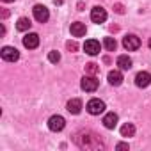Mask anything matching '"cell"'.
<instances>
[{"label": "cell", "instance_id": "3957f363", "mask_svg": "<svg viewBox=\"0 0 151 151\" xmlns=\"http://www.w3.org/2000/svg\"><path fill=\"white\" fill-rule=\"evenodd\" d=\"M32 13H34V18H36V22H39V23H45V22H48V18H50V13H48V9H46L45 6H41V4L34 6Z\"/></svg>", "mask_w": 151, "mask_h": 151}, {"label": "cell", "instance_id": "4fadbf2b", "mask_svg": "<svg viewBox=\"0 0 151 151\" xmlns=\"http://www.w3.org/2000/svg\"><path fill=\"white\" fill-rule=\"evenodd\" d=\"M117 114H114V112H109L105 117H103V124H105V128H109V130H114L116 126H117Z\"/></svg>", "mask_w": 151, "mask_h": 151}, {"label": "cell", "instance_id": "603a6c76", "mask_svg": "<svg viewBox=\"0 0 151 151\" xmlns=\"http://www.w3.org/2000/svg\"><path fill=\"white\" fill-rule=\"evenodd\" d=\"M2 2H14V0H2Z\"/></svg>", "mask_w": 151, "mask_h": 151}, {"label": "cell", "instance_id": "ffe728a7", "mask_svg": "<svg viewBox=\"0 0 151 151\" xmlns=\"http://www.w3.org/2000/svg\"><path fill=\"white\" fill-rule=\"evenodd\" d=\"M86 71H87L89 75H94V73H98V66H96L94 62H89V64L86 66Z\"/></svg>", "mask_w": 151, "mask_h": 151}, {"label": "cell", "instance_id": "ac0fdd59", "mask_svg": "<svg viewBox=\"0 0 151 151\" xmlns=\"http://www.w3.org/2000/svg\"><path fill=\"white\" fill-rule=\"evenodd\" d=\"M103 46H105V50L114 52V50H116V46H117V43H116V39H114V37H105V39H103Z\"/></svg>", "mask_w": 151, "mask_h": 151}, {"label": "cell", "instance_id": "8992f818", "mask_svg": "<svg viewBox=\"0 0 151 151\" xmlns=\"http://www.w3.org/2000/svg\"><path fill=\"white\" fill-rule=\"evenodd\" d=\"M151 84V75L147 73V71H139L137 75H135V86L137 87H147Z\"/></svg>", "mask_w": 151, "mask_h": 151}, {"label": "cell", "instance_id": "9a60e30c", "mask_svg": "<svg viewBox=\"0 0 151 151\" xmlns=\"http://www.w3.org/2000/svg\"><path fill=\"white\" fill-rule=\"evenodd\" d=\"M117 66H119L121 71H128L132 68V59L128 55H119L117 57Z\"/></svg>", "mask_w": 151, "mask_h": 151}, {"label": "cell", "instance_id": "52a82bcc", "mask_svg": "<svg viewBox=\"0 0 151 151\" xmlns=\"http://www.w3.org/2000/svg\"><path fill=\"white\" fill-rule=\"evenodd\" d=\"M91 20H93L94 23H103V22L107 20V11H105L103 7H100V6L93 7V9H91Z\"/></svg>", "mask_w": 151, "mask_h": 151}, {"label": "cell", "instance_id": "8fae6325", "mask_svg": "<svg viewBox=\"0 0 151 151\" xmlns=\"http://www.w3.org/2000/svg\"><path fill=\"white\" fill-rule=\"evenodd\" d=\"M66 109H68L69 114H80V110H82V101H80L78 98H73V100L68 101Z\"/></svg>", "mask_w": 151, "mask_h": 151}, {"label": "cell", "instance_id": "7c38bea8", "mask_svg": "<svg viewBox=\"0 0 151 151\" xmlns=\"http://www.w3.org/2000/svg\"><path fill=\"white\" fill-rule=\"evenodd\" d=\"M109 84L110 86H121L123 84V73L121 69H114L109 73Z\"/></svg>", "mask_w": 151, "mask_h": 151}, {"label": "cell", "instance_id": "7402d4cb", "mask_svg": "<svg viewBox=\"0 0 151 151\" xmlns=\"http://www.w3.org/2000/svg\"><path fill=\"white\" fill-rule=\"evenodd\" d=\"M116 149H128V144H124V142H119V144L116 146Z\"/></svg>", "mask_w": 151, "mask_h": 151}, {"label": "cell", "instance_id": "6da1fadb", "mask_svg": "<svg viewBox=\"0 0 151 151\" xmlns=\"http://www.w3.org/2000/svg\"><path fill=\"white\" fill-rule=\"evenodd\" d=\"M87 112L93 114V116H100L101 112H105V103L98 98H93L87 101Z\"/></svg>", "mask_w": 151, "mask_h": 151}, {"label": "cell", "instance_id": "277c9868", "mask_svg": "<svg viewBox=\"0 0 151 151\" xmlns=\"http://www.w3.org/2000/svg\"><path fill=\"white\" fill-rule=\"evenodd\" d=\"M123 46H124L128 52L139 50V46H140V39H139L137 36H133V34H128V36L123 37Z\"/></svg>", "mask_w": 151, "mask_h": 151}, {"label": "cell", "instance_id": "2e32d148", "mask_svg": "<svg viewBox=\"0 0 151 151\" xmlns=\"http://www.w3.org/2000/svg\"><path fill=\"white\" fill-rule=\"evenodd\" d=\"M30 25H32V23H30V20H29V18H20V20L16 22V29H18L20 32L29 30V29H30Z\"/></svg>", "mask_w": 151, "mask_h": 151}, {"label": "cell", "instance_id": "d6986e66", "mask_svg": "<svg viewBox=\"0 0 151 151\" xmlns=\"http://www.w3.org/2000/svg\"><path fill=\"white\" fill-rule=\"evenodd\" d=\"M48 60L50 62H59L60 60V53L59 52H50L48 53Z\"/></svg>", "mask_w": 151, "mask_h": 151}, {"label": "cell", "instance_id": "7a4b0ae2", "mask_svg": "<svg viewBox=\"0 0 151 151\" xmlns=\"http://www.w3.org/2000/svg\"><path fill=\"white\" fill-rule=\"evenodd\" d=\"M0 55H2V59L7 60V62H16L20 59V52L14 46H4L2 52H0Z\"/></svg>", "mask_w": 151, "mask_h": 151}, {"label": "cell", "instance_id": "cb8c5ba5", "mask_svg": "<svg viewBox=\"0 0 151 151\" xmlns=\"http://www.w3.org/2000/svg\"><path fill=\"white\" fill-rule=\"evenodd\" d=\"M149 48H151V39H149Z\"/></svg>", "mask_w": 151, "mask_h": 151}, {"label": "cell", "instance_id": "44dd1931", "mask_svg": "<svg viewBox=\"0 0 151 151\" xmlns=\"http://www.w3.org/2000/svg\"><path fill=\"white\" fill-rule=\"evenodd\" d=\"M71 52H75V50H77V43H73V41H68V45H66Z\"/></svg>", "mask_w": 151, "mask_h": 151}, {"label": "cell", "instance_id": "e0dca14e", "mask_svg": "<svg viewBox=\"0 0 151 151\" xmlns=\"http://www.w3.org/2000/svg\"><path fill=\"white\" fill-rule=\"evenodd\" d=\"M133 133H135V126L132 123H126V124L121 126V135L123 137H133Z\"/></svg>", "mask_w": 151, "mask_h": 151}, {"label": "cell", "instance_id": "ba28073f", "mask_svg": "<svg viewBox=\"0 0 151 151\" xmlns=\"http://www.w3.org/2000/svg\"><path fill=\"white\" fill-rule=\"evenodd\" d=\"M84 50H86V53H89V55H98L100 50H101V45H100V41H96V39H87V41L84 43Z\"/></svg>", "mask_w": 151, "mask_h": 151}, {"label": "cell", "instance_id": "30bf717a", "mask_svg": "<svg viewBox=\"0 0 151 151\" xmlns=\"http://www.w3.org/2000/svg\"><path fill=\"white\" fill-rule=\"evenodd\" d=\"M37 45H39V36H37V34L30 32V34H27V36L23 37V46H25V48L34 50V48H37Z\"/></svg>", "mask_w": 151, "mask_h": 151}, {"label": "cell", "instance_id": "5b68a950", "mask_svg": "<svg viewBox=\"0 0 151 151\" xmlns=\"http://www.w3.org/2000/svg\"><path fill=\"white\" fill-rule=\"evenodd\" d=\"M64 126H66V121H64L62 116H52V117L48 119V128H50L52 132H60Z\"/></svg>", "mask_w": 151, "mask_h": 151}, {"label": "cell", "instance_id": "5bb4252c", "mask_svg": "<svg viewBox=\"0 0 151 151\" xmlns=\"http://www.w3.org/2000/svg\"><path fill=\"white\" fill-rule=\"evenodd\" d=\"M71 34H73L75 37H82V36H86V25L80 23V22L71 23Z\"/></svg>", "mask_w": 151, "mask_h": 151}, {"label": "cell", "instance_id": "9c48e42d", "mask_svg": "<svg viewBox=\"0 0 151 151\" xmlns=\"http://www.w3.org/2000/svg\"><path fill=\"white\" fill-rule=\"evenodd\" d=\"M80 87H82L84 91H87V93L96 91V89H98V80H96V77H84L82 82H80Z\"/></svg>", "mask_w": 151, "mask_h": 151}]
</instances>
